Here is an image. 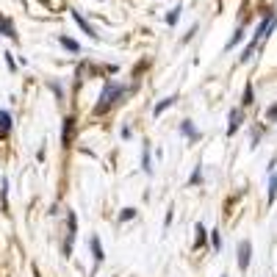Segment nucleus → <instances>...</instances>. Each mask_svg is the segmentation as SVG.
I'll use <instances>...</instances> for the list:
<instances>
[{"label":"nucleus","instance_id":"nucleus-3","mask_svg":"<svg viewBox=\"0 0 277 277\" xmlns=\"http://www.w3.org/2000/svg\"><path fill=\"white\" fill-rule=\"evenodd\" d=\"M72 133H75V119H72V117H67V119H64V131H61V141H64V147H70Z\"/></svg>","mask_w":277,"mask_h":277},{"label":"nucleus","instance_id":"nucleus-11","mask_svg":"<svg viewBox=\"0 0 277 277\" xmlns=\"http://www.w3.org/2000/svg\"><path fill=\"white\" fill-rule=\"evenodd\" d=\"M58 42H61V45L67 47V50H72V53H80V45L75 42V39H70V36H61Z\"/></svg>","mask_w":277,"mask_h":277},{"label":"nucleus","instance_id":"nucleus-12","mask_svg":"<svg viewBox=\"0 0 277 277\" xmlns=\"http://www.w3.org/2000/svg\"><path fill=\"white\" fill-rule=\"evenodd\" d=\"M255 103V89H252V83H247V89H244V100H241V105H252Z\"/></svg>","mask_w":277,"mask_h":277},{"label":"nucleus","instance_id":"nucleus-5","mask_svg":"<svg viewBox=\"0 0 277 277\" xmlns=\"http://www.w3.org/2000/svg\"><path fill=\"white\" fill-rule=\"evenodd\" d=\"M9 133H11V114L0 111V139H6Z\"/></svg>","mask_w":277,"mask_h":277},{"label":"nucleus","instance_id":"nucleus-20","mask_svg":"<svg viewBox=\"0 0 277 277\" xmlns=\"http://www.w3.org/2000/svg\"><path fill=\"white\" fill-rule=\"evenodd\" d=\"M200 178H202V172H200V166L194 169V175H191V183H200Z\"/></svg>","mask_w":277,"mask_h":277},{"label":"nucleus","instance_id":"nucleus-10","mask_svg":"<svg viewBox=\"0 0 277 277\" xmlns=\"http://www.w3.org/2000/svg\"><path fill=\"white\" fill-rule=\"evenodd\" d=\"M72 17H75V23H78V25H80V28H83L86 33H89V36H92V39H97V33H94V28H92V25H89V23H86V19H83V17H80V14H78V11H72Z\"/></svg>","mask_w":277,"mask_h":277},{"label":"nucleus","instance_id":"nucleus-15","mask_svg":"<svg viewBox=\"0 0 277 277\" xmlns=\"http://www.w3.org/2000/svg\"><path fill=\"white\" fill-rule=\"evenodd\" d=\"M241 39H244V31H241V28H239V31H236V33H233V39H230V42H227V47H236V45H239V42H241Z\"/></svg>","mask_w":277,"mask_h":277},{"label":"nucleus","instance_id":"nucleus-19","mask_svg":"<svg viewBox=\"0 0 277 277\" xmlns=\"http://www.w3.org/2000/svg\"><path fill=\"white\" fill-rule=\"evenodd\" d=\"M266 119H269V122H274V119H277V105H272V108L266 111Z\"/></svg>","mask_w":277,"mask_h":277},{"label":"nucleus","instance_id":"nucleus-7","mask_svg":"<svg viewBox=\"0 0 277 277\" xmlns=\"http://www.w3.org/2000/svg\"><path fill=\"white\" fill-rule=\"evenodd\" d=\"M239 127H241V111H239V108H233V111H230V125H227V136H233Z\"/></svg>","mask_w":277,"mask_h":277},{"label":"nucleus","instance_id":"nucleus-17","mask_svg":"<svg viewBox=\"0 0 277 277\" xmlns=\"http://www.w3.org/2000/svg\"><path fill=\"white\" fill-rule=\"evenodd\" d=\"M178 17H180V9H172L169 14H166V23H169V25H175V23H178Z\"/></svg>","mask_w":277,"mask_h":277},{"label":"nucleus","instance_id":"nucleus-16","mask_svg":"<svg viewBox=\"0 0 277 277\" xmlns=\"http://www.w3.org/2000/svg\"><path fill=\"white\" fill-rule=\"evenodd\" d=\"M133 216H136V208H125V211H122V216H119V219H122V222H131Z\"/></svg>","mask_w":277,"mask_h":277},{"label":"nucleus","instance_id":"nucleus-2","mask_svg":"<svg viewBox=\"0 0 277 277\" xmlns=\"http://www.w3.org/2000/svg\"><path fill=\"white\" fill-rule=\"evenodd\" d=\"M249 261H252V244L249 241H239V269L241 272L249 269Z\"/></svg>","mask_w":277,"mask_h":277},{"label":"nucleus","instance_id":"nucleus-6","mask_svg":"<svg viewBox=\"0 0 277 277\" xmlns=\"http://www.w3.org/2000/svg\"><path fill=\"white\" fill-rule=\"evenodd\" d=\"M175 103H178V94H172V97H166V100H161V103H155L153 114H155V117H161V114H164L166 108H172Z\"/></svg>","mask_w":277,"mask_h":277},{"label":"nucleus","instance_id":"nucleus-1","mask_svg":"<svg viewBox=\"0 0 277 277\" xmlns=\"http://www.w3.org/2000/svg\"><path fill=\"white\" fill-rule=\"evenodd\" d=\"M125 94H127V86L125 83H114V80H108V83L103 86V92H100V103L94 105V114H97V117L108 114L114 105L119 103V100L125 97Z\"/></svg>","mask_w":277,"mask_h":277},{"label":"nucleus","instance_id":"nucleus-18","mask_svg":"<svg viewBox=\"0 0 277 277\" xmlns=\"http://www.w3.org/2000/svg\"><path fill=\"white\" fill-rule=\"evenodd\" d=\"M211 241H214V249H219V247H222V236H219V230H214Z\"/></svg>","mask_w":277,"mask_h":277},{"label":"nucleus","instance_id":"nucleus-9","mask_svg":"<svg viewBox=\"0 0 277 277\" xmlns=\"http://www.w3.org/2000/svg\"><path fill=\"white\" fill-rule=\"evenodd\" d=\"M89 244H92V252H94V261H103L105 258V255H103V244H100V239H97V236H92V241H89Z\"/></svg>","mask_w":277,"mask_h":277},{"label":"nucleus","instance_id":"nucleus-21","mask_svg":"<svg viewBox=\"0 0 277 277\" xmlns=\"http://www.w3.org/2000/svg\"><path fill=\"white\" fill-rule=\"evenodd\" d=\"M222 277H227V274H222Z\"/></svg>","mask_w":277,"mask_h":277},{"label":"nucleus","instance_id":"nucleus-14","mask_svg":"<svg viewBox=\"0 0 277 277\" xmlns=\"http://www.w3.org/2000/svg\"><path fill=\"white\" fill-rule=\"evenodd\" d=\"M202 244H205V227H202V225H197V241H194V247H202Z\"/></svg>","mask_w":277,"mask_h":277},{"label":"nucleus","instance_id":"nucleus-4","mask_svg":"<svg viewBox=\"0 0 277 277\" xmlns=\"http://www.w3.org/2000/svg\"><path fill=\"white\" fill-rule=\"evenodd\" d=\"M180 133L188 139V141H197L200 139V133H197V127L191 125V119H183V125H180Z\"/></svg>","mask_w":277,"mask_h":277},{"label":"nucleus","instance_id":"nucleus-13","mask_svg":"<svg viewBox=\"0 0 277 277\" xmlns=\"http://www.w3.org/2000/svg\"><path fill=\"white\" fill-rule=\"evenodd\" d=\"M277 200V175H272V180H269V202Z\"/></svg>","mask_w":277,"mask_h":277},{"label":"nucleus","instance_id":"nucleus-8","mask_svg":"<svg viewBox=\"0 0 277 277\" xmlns=\"http://www.w3.org/2000/svg\"><path fill=\"white\" fill-rule=\"evenodd\" d=\"M0 31H3L9 39H17V31H14V23H11V19L0 17Z\"/></svg>","mask_w":277,"mask_h":277}]
</instances>
